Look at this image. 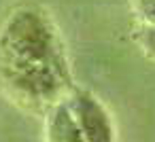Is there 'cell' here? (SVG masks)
I'll return each instance as SVG.
<instances>
[{"instance_id":"cell-2","label":"cell","mask_w":155,"mask_h":142,"mask_svg":"<svg viewBox=\"0 0 155 142\" xmlns=\"http://www.w3.org/2000/svg\"><path fill=\"white\" fill-rule=\"evenodd\" d=\"M70 110L79 123L85 142H115V125L104 104L85 89H77L68 95Z\"/></svg>"},{"instance_id":"cell-5","label":"cell","mask_w":155,"mask_h":142,"mask_svg":"<svg viewBox=\"0 0 155 142\" xmlns=\"http://www.w3.org/2000/svg\"><path fill=\"white\" fill-rule=\"evenodd\" d=\"M140 45L151 57H155V24H147V28L140 34Z\"/></svg>"},{"instance_id":"cell-1","label":"cell","mask_w":155,"mask_h":142,"mask_svg":"<svg viewBox=\"0 0 155 142\" xmlns=\"http://www.w3.org/2000/svg\"><path fill=\"white\" fill-rule=\"evenodd\" d=\"M0 89L32 110H49L70 95L64 45L36 5H17L0 19Z\"/></svg>"},{"instance_id":"cell-3","label":"cell","mask_w":155,"mask_h":142,"mask_svg":"<svg viewBox=\"0 0 155 142\" xmlns=\"http://www.w3.org/2000/svg\"><path fill=\"white\" fill-rule=\"evenodd\" d=\"M45 138L47 142H85L79 123L70 110L68 98L49 108L45 123Z\"/></svg>"},{"instance_id":"cell-4","label":"cell","mask_w":155,"mask_h":142,"mask_svg":"<svg viewBox=\"0 0 155 142\" xmlns=\"http://www.w3.org/2000/svg\"><path fill=\"white\" fill-rule=\"evenodd\" d=\"M134 9L147 24H155V0H134Z\"/></svg>"}]
</instances>
